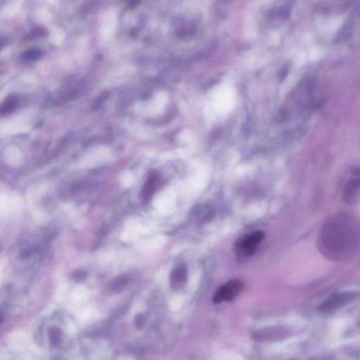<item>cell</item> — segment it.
<instances>
[{"instance_id":"11","label":"cell","mask_w":360,"mask_h":360,"mask_svg":"<svg viewBox=\"0 0 360 360\" xmlns=\"http://www.w3.org/2000/svg\"><path fill=\"white\" fill-rule=\"evenodd\" d=\"M108 96H109V93H103V94H101V95L99 96V98H98V99L96 101L95 104H94V107L93 108H94V109L99 108V106H101V104H102L103 103H104V101H105L106 99H108Z\"/></svg>"},{"instance_id":"7","label":"cell","mask_w":360,"mask_h":360,"mask_svg":"<svg viewBox=\"0 0 360 360\" xmlns=\"http://www.w3.org/2000/svg\"><path fill=\"white\" fill-rule=\"evenodd\" d=\"M187 279V268L185 265L181 264L177 266L170 275L171 287L175 290L181 289L186 284Z\"/></svg>"},{"instance_id":"4","label":"cell","mask_w":360,"mask_h":360,"mask_svg":"<svg viewBox=\"0 0 360 360\" xmlns=\"http://www.w3.org/2000/svg\"><path fill=\"white\" fill-rule=\"evenodd\" d=\"M243 283L240 279L228 281L216 291L213 297L214 303L220 304L234 300L243 291Z\"/></svg>"},{"instance_id":"16","label":"cell","mask_w":360,"mask_h":360,"mask_svg":"<svg viewBox=\"0 0 360 360\" xmlns=\"http://www.w3.org/2000/svg\"><path fill=\"white\" fill-rule=\"evenodd\" d=\"M352 173L356 177H360V166L355 167L352 170Z\"/></svg>"},{"instance_id":"9","label":"cell","mask_w":360,"mask_h":360,"mask_svg":"<svg viewBox=\"0 0 360 360\" xmlns=\"http://www.w3.org/2000/svg\"><path fill=\"white\" fill-rule=\"evenodd\" d=\"M18 106V99L16 96H11L6 98L1 106V115H8L16 110Z\"/></svg>"},{"instance_id":"15","label":"cell","mask_w":360,"mask_h":360,"mask_svg":"<svg viewBox=\"0 0 360 360\" xmlns=\"http://www.w3.org/2000/svg\"><path fill=\"white\" fill-rule=\"evenodd\" d=\"M39 52H29L27 55H26V59L27 60H33L35 59H37L39 57Z\"/></svg>"},{"instance_id":"6","label":"cell","mask_w":360,"mask_h":360,"mask_svg":"<svg viewBox=\"0 0 360 360\" xmlns=\"http://www.w3.org/2000/svg\"><path fill=\"white\" fill-rule=\"evenodd\" d=\"M159 182L158 173H151L146 180L145 185L141 193V198L145 203H148L154 195L157 186Z\"/></svg>"},{"instance_id":"12","label":"cell","mask_w":360,"mask_h":360,"mask_svg":"<svg viewBox=\"0 0 360 360\" xmlns=\"http://www.w3.org/2000/svg\"><path fill=\"white\" fill-rule=\"evenodd\" d=\"M127 282V278H126L125 276H121V277L119 278V279L116 280V282L114 283V289H119V288L122 287V286L125 285L126 283Z\"/></svg>"},{"instance_id":"2","label":"cell","mask_w":360,"mask_h":360,"mask_svg":"<svg viewBox=\"0 0 360 360\" xmlns=\"http://www.w3.org/2000/svg\"><path fill=\"white\" fill-rule=\"evenodd\" d=\"M264 237V233L259 231L242 237L235 245L236 253L239 259H248L254 254Z\"/></svg>"},{"instance_id":"8","label":"cell","mask_w":360,"mask_h":360,"mask_svg":"<svg viewBox=\"0 0 360 360\" xmlns=\"http://www.w3.org/2000/svg\"><path fill=\"white\" fill-rule=\"evenodd\" d=\"M213 215V209L209 205L199 206L196 210V218L200 224L206 223L207 221L211 220Z\"/></svg>"},{"instance_id":"13","label":"cell","mask_w":360,"mask_h":360,"mask_svg":"<svg viewBox=\"0 0 360 360\" xmlns=\"http://www.w3.org/2000/svg\"><path fill=\"white\" fill-rule=\"evenodd\" d=\"M87 276V273L84 271H77L73 273V278L76 281H81Z\"/></svg>"},{"instance_id":"1","label":"cell","mask_w":360,"mask_h":360,"mask_svg":"<svg viewBox=\"0 0 360 360\" xmlns=\"http://www.w3.org/2000/svg\"><path fill=\"white\" fill-rule=\"evenodd\" d=\"M360 243V225L348 214H337L329 219L319 236L321 253L330 261H348L354 257Z\"/></svg>"},{"instance_id":"10","label":"cell","mask_w":360,"mask_h":360,"mask_svg":"<svg viewBox=\"0 0 360 360\" xmlns=\"http://www.w3.org/2000/svg\"><path fill=\"white\" fill-rule=\"evenodd\" d=\"M60 340V330L58 328H52L50 332V342L52 346L58 345Z\"/></svg>"},{"instance_id":"3","label":"cell","mask_w":360,"mask_h":360,"mask_svg":"<svg viewBox=\"0 0 360 360\" xmlns=\"http://www.w3.org/2000/svg\"><path fill=\"white\" fill-rule=\"evenodd\" d=\"M358 296V294L355 292L335 293L320 305L319 310L325 313H330L353 302Z\"/></svg>"},{"instance_id":"5","label":"cell","mask_w":360,"mask_h":360,"mask_svg":"<svg viewBox=\"0 0 360 360\" xmlns=\"http://www.w3.org/2000/svg\"><path fill=\"white\" fill-rule=\"evenodd\" d=\"M343 199L350 205L360 202V177L350 180L343 189Z\"/></svg>"},{"instance_id":"14","label":"cell","mask_w":360,"mask_h":360,"mask_svg":"<svg viewBox=\"0 0 360 360\" xmlns=\"http://www.w3.org/2000/svg\"><path fill=\"white\" fill-rule=\"evenodd\" d=\"M145 323V317L142 315H137L135 319V325L137 328H141Z\"/></svg>"}]
</instances>
